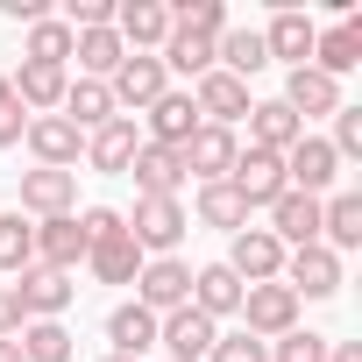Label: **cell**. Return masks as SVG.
Segmentation results:
<instances>
[{
    "label": "cell",
    "mask_w": 362,
    "mask_h": 362,
    "mask_svg": "<svg viewBox=\"0 0 362 362\" xmlns=\"http://www.w3.org/2000/svg\"><path fill=\"white\" fill-rule=\"evenodd\" d=\"M121 221H128V235H135L142 256H177V242L192 235L185 199H135V214H121Z\"/></svg>",
    "instance_id": "obj_1"
},
{
    "label": "cell",
    "mask_w": 362,
    "mask_h": 362,
    "mask_svg": "<svg viewBox=\"0 0 362 362\" xmlns=\"http://www.w3.org/2000/svg\"><path fill=\"white\" fill-rule=\"evenodd\" d=\"M277 284H291V298L305 305V298H334V291L348 284V270H341V256H334L327 242H305V249H284Z\"/></svg>",
    "instance_id": "obj_2"
},
{
    "label": "cell",
    "mask_w": 362,
    "mask_h": 362,
    "mask_svg": "<svg viewBox=\"0 0 362 362\" xmlns=\"http://www.w3.org/2000/svg\"><path fill=\"white\" fill-rule=\"evenodd\" d=\"M291 327H298V298H291V284L270 277V284H249V291H242V334H256V341L270 348V341H284Z\"/></svg>",
    "instance_id": "obj_3"
},
{
    "label": "cell",
    "mask_w": 362,
    "mask_h": 362,
    "mask_svg": "<svg viewBox=\"0 0 362 362\" xmlns=\"http://www.w3.org/2000/svg\"><path fill=\"white\" fill-rule=\"evenodd\" d=\"M135 305L142 313H177V305H192V263L185 256H149L142 277H135Z\"/></svg>",
    "instance_id": "obj_4"
},
{
    "label": "cell",
    "mask_w": 362,
    "mask_h": 362,
    "mask_svg": "<svg viewBox=\"0 0 362 362\" xmlns=\"http://www.w3.org/2000/svg\"><path fill=\"white\" fill-rule=\"evenodd\" d=\"M228 185L242 192V206L249 214H270L291 185H284V156H270V149H242L235 156V170H228Z\"/></svg>",
    "instance_id": "obj_5"
},
{
    "label": "cell",
    "mask_w": 362,
    "mask_h": 362,
    "mask_svg": "<svg viewBox=\"0 0 362 362\" xmlns=\"http://www.w3.org/2000/svg\"><path fill=\"white\" fill-rule=\"evenodd\" d=\"M22 221H57V214H78V170H22V192H15Z\"/></svg>",
    "instance_id": "obj_6"
},
{
    "label": "cell",
    "mask_w": 362,
    "mask_h": 362,
    "mask_svg": "<svg viewBox=\"0 0 362 362\" xmlns=\"http://www.w3.org/2000/svg\"><path fill=\"white\" fill-rule=\"evenodd\" d=\"M334 177H341V156L327 149V135H313V128H305V135L284 149V185H291V192L327 199V192H334Z\"/></svg>",
    "instance_id": "obj_7"
},
{
    "label": "cell",
    "mask_w": 362,
    "mask_h": 362,
    "mask_svg": "<svg viewBox=\"0 0 362 362\" xmlns=\"http://www.w3.org/2000/svg\"><path fill=\"white\" fill-rule=\"evenodd\" d=\"M8 291H15V305H22V327H29V320H64V305L78 298V284H71L64 270H43V263H29Z\"/></svg>",
    "instance_id": "obj_8"
},
{
    "label": "cell",
    "mask_w": 362,
    "mask_h": 362,
    "mask_svg": "<svg viewBox=\"0 0 362 362\" xmlns=\"http://www.w3.org/2000/svg\"><path fill=\"white\" fill-rule=\"evenodd\" d=\"M214 341H221V327H214L199 305H177V313L156 320V348H163V362H206Z\"/></svg>",
    "instance_id": "obj_9"
},
{
    "label": "cell",
    "mask_w": 362,
    "mask_h": 362,
    "mask_svg": "<svg viewBox=\"0 0 362 362\" xmlns=\"http://www.w3.org/2000/svg\"><path fill=\"white\" fill-rule=\"evenodd\" d=\"M177 156H185V177H199V185H221V177L235 170V156H242V135H235V128L199 121V128H192V142L177 149Z\"/></svg>",
    "instance_id": "obj_10"
},
{
    "label": "cell",
    "mask_w": 362,
    "mask_h": 362,
    "mask_svg": "<svg viewBox=\"0 0 362 362\" xmlns=\"http://www.w3.org/2000/svg\"><path fill=\"white\" fill-rule=\"evenodd\" d=\"M107 93H114V107H121V114H135V107H156V100L170 93V71H163V57L128 50V57H121V71L107 78Z\"/></svg>",
    "instance_id": "obj_11"
},
{
    "label": "cell",
    "mask_w": 362,
    "mask_h": 362,
    "mask_svg": "<svg viewBox=\"0 0 362 362\" xmlns=\"http://www.w3.org/2000/svg\"><path fill=\"white\" fill-rule=\"evenodd\" d=\"M29 156L43 163V170H78V156H86V135L64 121V114H29Z\"/></svg>",
    "instance_id": "obj_12"
},
{
    "label": "cell",
    "mask_w": 362,
    "mask_h": 362,
    "mask_svg": "<svg viewBox=\"0 0 362 362\" xmlns=\"http://www.w3.org/2000/svg\"><path fill=\"white\" fill-rule=\"evenodd\" d=\"M242 284H270L277 270H284V242L270 235V228H242V235H228V256H221Z\"/></svg>",
    "instance_id": "obj_13"
},
{
    "label": "cell",
    "mask_w": 362,
    "mask_h": 362,
    "mask_svg": "<svg viewBox=\"0 0 362 362\" xmlns=\"http://www.w3.org/2000/svg\"><path fill=\"white\" fill-rule=\"evenodd\" d=\"M114 36H121V50L156 57L163 36H170V8L163 0H114Z\"/></svg>",
    "instance_id": "obj_14"
},
{
    "label": "cell",
    "mask_w": 362,
    "mask_h": 362,
    "mask_svg": "<svg viewBox=\"0 0 362 362\" xmlns=\"http://www.w3.org/2000/svg\"><path fill=\"white\" fill-rule=\"evenodd\" d=\"M313 36H320V22L305 15V8H277L270 15V29H263V50H270V64H313Z\"/></svg>",
    "instance_id": "obj_15"
},
{
    "label": "cell",
    "mask_w": 362,
    "mask_h": 362,
    "mask_svg": "<svg viewBox=\"0 0 362 362\" xmlns=\"http://www.w3.org/2000/svg\"><path fill=\"white\" fill-rule=\"evenodd\" d=\"M8 86H15V107L22 114H57L64 93H71V71L64 64H15Z\"/></svg>",
    "instance_id": "obj_16"
},
{
    "label": "cell",
    "mask_w": 362,
    "mask_h": 362,
    "mask_svg": "<svg viewBox=\"0 0 362 362\" xmlns=\"http://www.w3.org/2000/svg\"><path fill=\"white\" fill-rule=\"evenodd\" d=\"M192 107H199V121H214V128H235V121H249V86L242 78H228V71H206V78H192Z\"/></svg>",
    "instance_id": "obj_17"
},
{
    "label": "cell",
    "mask_w": 362,
    "mask_h": 362,
    "mask_svg": "<svg viewBox=\"0 0 362 362\" xmlns=\"http://www.w3.org/2000/svg\"><path fill=\"white\" fill-rule=\"evenodd\" d=\"M128 177H135V199H177V185H185V156L142 142L135 163H128Z\"/></svg>",
    "instance_id": "obj_18"
},
{
    "label": "cell",
    "mask_w": 362,
    "mask_h": 362,
    "mask_svg": "<svg viewBox=\"0 0 362 362\" xmlns=\"http://www.w3.org/2000/svg\"><path fill=\"white\" fill-rule=\"evenodd\" d=\"M355 64H362V15H341L334 29H320V36H313V71H327V78L341 86Z\"/></svg>",
    "instance_id": "obj_19"
},
{
    "label": "cell",
    "mask_w": 362,
    "mask_h": 362,
    "mask_svg": "<svg viewBox=\"0 0 362 362\" xmlns=\"http://www.w3.org/2000/svg\"><path fill=\"white\" fill-rule=\"evenodd\" d=\"M277 100H284V107H291L298 121H320V114L334 121V114H341V86H334L327 71H313V64L284 71V93H277Z\"/></svg>",
    "instance_id": "obj_20"
},
{
    "label": "cell",
    "mask_w": 362,
    "mask_h": 362,
    "mask_svg": "<svg viewBox=\"0 0 362 362\" xmlns=\"http://www.w3.org/2000/svg\"><path fill=\"white\" fill-rule=\"evenodd\" d=\"M142 263H149V256L135 249V235H128V221H121L114 235H100V242L86 249V270H93L100 284H135V277H142Z\"/></svg>",
    "instance_id": "obj_21"
},
{
    "label": "cell",
    "mask_w": 362,
    "mask_h": 362,
    "mask_svg": "<svg viewBox=\"0 0 362 362\" xmlns=\"http://www.w3.org/2000/svg\"><path fill=\"white\" fill-rule=\"evenodd\" d=\"M149 121H142V142H156V149H185L192 142V128H199V107H192V93H163L156 107H142Z\"/></svg>",
    "instance_id": "obj_22"
},
{
    "label": "cell",
    "mask_w": 362,
    "mask_h": 362,
    "mask_svg": "<svg viewBox=\"0 0 362 362\" xmlns=\"http://www.w3.org/2000/svg\"><path fill=\"white\" fill-rule=\"evenodd\" d=\"M36 263H43V270H64V277L86 263V228H78V214L36 221Z\"/></svg>",
    "instance_id": "obj_23"
},
{
    "label": "cell",
    "mask_w": 362,
    "mask_h": 362,
    "mask_svg": "<svg viewBox=\"0 0 362 362\" xmlns=\"http://www.w3.org/2000/svg\"><path fill=\"white\" fill-rule=\"evenodd\" d=\"M135 149H142L135 114H114L107 128H93V135H86V163H93V170H128V163H135Z\"/></svg>",
    "instance_id": "obj_24"
},
{
    "label": "cell",
    "mask_w": 362,
    "mask_h": 362,
    "mask_svg": "<svg viewBox=\"0 0 362 362\" xmlns=\"http://www.w3.org/2000/svg\"><path fill=\"white\" fill-rule=\"evenodd\" d=\"M298 135H305V121H298L284 100H256V107H249V149H270V156H284Z\"/></svg>",
    "instance_id": "obj_25"
},
{
    "label": "cell",
    "mask_w": 362,
    "mask_h": 362,
    "mask_svg": "<svg viewBox=\"0 0 362 362\" xmlns=\"http://www.w3.org/2000/svg\"><path fill=\"white\" fill-rule=\"evenodd\" d=\"M320 242H327L334 256L362 249V192H327V199H320Z\"/></svg>",
    "instance_id": "obj_26"
},
{
    "label": "cell",
    "mask_w": 362,
    "mask_h": 362,
    "mask_svg": "<svg viewBox=\"0 0 362 362\" xmlns=\"http://www.w3.org/2000/svg\"><path fill=\"white\" fill-rule=\"evenodd\" d=\"M242 291H249V284H242L228 263H206V270H192V305H199L214 327H221L228 313H242Z\"/></svg>",
    "instance_id": "obj_27"
},
{
    "label": "cell",
    "mask_w": 362,
    "mask_h": 362,
    "mask_svg": "<svg viewBox=\"0 0 362 362\" xmlns=\"http://www.w3.org/2000/svg\"><path fill=\"white\" fill-rule=\"evenodd\" d=\"M270 235H277L284 249L320 242V199H313V192H284V199L270 206Z\"/></svg>",
    "instance_id": "obj_28"
},
{
    "label": "cell",
    "mask_w": 362,
    "mask_h": 362,
    "mask_svg": "<svg viewBox=\"0 0 362 362\" xmlns=\"http://www.w3.org/2000/svg\"><path fill=\"white\" fill-rule=\"evenodd\" d=\"M107 341H114L107 355H128V362H142V355L156 348V313H142L135 298H128V305H114V313H107Z\"/></svg>",
    "instance_id": "obj_29"
},
{
    "label": "cell",
    "mask_w": 362,
    "mask_h": 362,
    "mask_svg": "<svg viewBox=\"0 0 362 362\" xmlns=\"http://www.w3.org/2000/svg\"><path fill=\"white\" fill-rule=\"evenodd\" d=\"M214 43L221 36H199V29H185V22H170V36H163V71H185V78H206L214 71Z\"/></svg>",
    "instance_id": "obj_30"
},
{
    "label": "cell",
    "mask_w": 362,
    "mask_h": 362,
    "mask_svg": "<svg viewBox=\"0 0 362 362\" xmlns=\"http://www.w3.org/2000/svg\"><path fill=\"white\" fill-rule=\"evenodd\" d=\"M121 57H128V50H121L114 29H78V36H71V64H78V78H100V86H107V78L121 71Z\"/></svg>",
    "instance_id": "obj_31"
},
{
    "label": "cell",
    "mask_w": 362,
    "mask_h": 362,
    "mask_svg": "<svg viewBox=\"0 0 362 362\" xmlns=\"http://www.w3.org/2000/svg\"><path fill=\"white\" fill-rule=\"evenodd\" d=\"M57 114H64L78 135H93V128H107L121 107H114V93H107L100 78H71V93H64V107H57Z\"/></svg>",
    "instance_id": "obj_32"
},
{
    "label": "cell",
    "mask_w": 362,
    "mask_h": 362,
    "mask_svg": "<svg viewBox=\"0 0 362 362\" xmlns=\"http://www.w3.org/2000/svg\"><path fill=\"white\" fill-rule=\"evenodd\" d=\"M192 214H199V228H221V235H242L249 228V206H242V192L228 185H199V199H192Z\"/></svg>",
    "instance_id": "obj_33"
},
{
    "label": "cell",
    "mask_w": 362,
    "mask_h": 362,
    "mask_svg": "<svg viewBox=\"0 0 362 362\" xmlns=\"http://www.w3.org/2000/svg\"><path fill=\"white\" fill-rule=\"evenodd\" d=\"M22 64H64V71H71V29H64L57 15L29 22V36H22Z\"/></svg>",
    "instance_id": "obj_34"
},
{
    "label": "cell",
    "mask_w": 362,
    "mask_h": 362,
    "mask_svg": "<svg viewBox=\"0 0 362 362\" xmlns=\"http://www.w3.org/2000/svg\"><path fill=\"white\" fill-rule=\"evenodd\" d=\"M15 341H22V362H71V355H78L64 320H29Z\"/></svg>",
    "instance_id": "obj_35"
},
{
    "label": "cell",
    "mask_w": 362,
    "mask_h": 362,
    "mask_svg": "<svg viewBox=\"0 0 362 362\" xmlns=\"http://www.w3.org/2000/svg\"><path fill=\"white\" fill-rule=\"evenodd\" d=\"M29 263H36V221L0 214V270H8V277H22Z\"/></svg>",
    "instance_id": "obj_36"
},
{
    "label": "cell",
    "mask_w": 362,
    "mask_h": 362,
    "mask_svg": "<svg viewBox=\"0 0 362 362\" xmlns=\"http://www.w3.org/2000/svg\"><path fill=\"white\" fill-rule=\"evenodd\" d=\"M270 362H327V334H313V327H291L284 341H270Z\"/></svg>",
    "instance_id": "obj_37"
},
{
    "label": "cell",
    "mask_w": 362,
    "mask_h": 362,
    "mask_svg": "<svg viewBox=\"0 0 362 362\" xmlns=\"http://www.w3.org/2000/svg\"><path fill=\"white\" fill-rule=\"evenodd\" d=\"M327 149H334L341 163H355V156H362V107H341V114H334V135H327Z\"/></svg>",
    "instance_id": "obj_38"
},
{
    "label": "cell",
    "mask_w": 362,
    "mask_h": 362,
    "mask_svg": "<svg viewBox=\"0 0 362 362\" xmlns=\"http://www.w3.org/2000/svg\"><path fill=\"white\" fill-rule=\"evenodd\" d=\"M170 22H185L199 36H221L228 29V8H221V0H185V8H170Z\"/></svg>",
    "instance_id": "obj_39"
},
{
    "label": "cell",
    "mask_w": 362,
    "mask_h": 362,
    "mask_svg": "<svg viewBox=\"0 0 362 362\" xmlns=\"http://www.w3.org/2000/svg\"><path fill=\"white\" fill-rule=\"evenodd\" d=\"M206 362H270V348H263L256 334H221V341L206 348Z\"/></svg>",
    "instance_id": "obj_40"
},
{
    "label": "cell",
    "mask_w": 362,
    "mask_h": 362,
    "mask_svg": "<svg viewBox=\"0 0 362 362\" xmlns=\"http://www.w3.org/2000/svg\"><path fill=\"white\" fill-rule=\"evenodd\" d=\"M22 135H29V114H22V107L8 100V107H0V149H15Z\"/></svg>",
    "instance_id": "obj_41"
},
{
    "label": "cell",
    "mask_w": 362,
    "mask_h": 362,
    "mask_svg": "<svg viewBox=\"0 0 362 362\" xmlns=\"http://www.w3.org/2000/svg\"><path fill=\"white\" fill-rule=\"evenodd\" d=\"M0 15H8V22H22V29H29V22H43L50 8H43V0H0Z\"/></svg>",
    "instance_id": "obj_42"
},
{
    "label": "cell",
    "mask_w": 362,
    "mask_h": 362,
    "mask_svg": "<svg viewBox=\"0 0 362 362\" xmlns=\"http://www.w3.org/2000/svg\"><path fill=\"white\" fill-rule=\"evenodd\" d=\"M0 334H22V305H15L8 284H0Z\"/></svg>",
    "instance_id": "obj_43"
},
{
    "label": "cell",
    "mask_w": 362,
    "mask_h": 362,
    "mask_svg": "<svg viewBox=\"0 0 362 362\" xmlns=\"http://www.w3.org/2000/svg\"><path fill=\"white\" fill-rule=\"evenodd\" d=\"M327 362H362V341H327Z\"/></svg>",
    "instance_id": "obj_44"
},
{
    "label": "cell",
    "mask_w": 362,
    "mask_h": 362,
    "mask_svg": "<svg viewBox=\"0 0 362 362\" xmlns=\"http://www.w3.org/2000/svg\"><path fill=\"white\" fill-rule=\"evenodd\" d=\"M0 362H22V341L15 334H0Z\"/></svg>",
    "instance_id": "obj_45"
},
{
    "label": "cell",
    "mask_w": 362,
    "mask_h": 362,
    "mask_svg": "<svg viewBox=\"0 0 362 362\" xmlns=\"http://www.w3.org/2000/svg\"><path fill=\"white\" fill-rule=\"evenodd\" d=\"M8 100H15V86H8V71H0V107H8Z\"/></svg>",
    "instance_id": "obj_46"
},
{
    "label": "cell",
    "mask_w": 362,
    "mask_h": 362,
    "mask_svg": "<svg viewBox=\"0 0 362 362\" xmlns=\"http://www.w3.org/2000/svg\"><path fill=\"white\" fill-rule=\"evenodd\" d=\"M100 362H128V355H100Z\"/></svg>",
    "instance_id": "obj_47"
}]
</instances>
